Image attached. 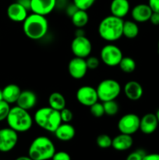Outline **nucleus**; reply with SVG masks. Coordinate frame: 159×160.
Wrapping results in <instances>:
<instances>
[{"instance_id":"nucleus-1","label":"nucleus","mask_w":159,"mask_h":160,"mask_svg":"<svg viewBox=\"0 0 159 160\" xmlns=\"http://www.w3.org/2000/svg\"><path fill=\"white\" fill-rule=\"evenodd\" d=\"M49 28L48 19L45 16L31 12L23 22V31L28 38L34 41L41 40L47 34Z\"/></svg>"},{"instance_id":"nucleus-2","label":"nucleus","mask_w":159,"mask_h":160,"mask_svg":"<svg viewBox=\"0 0 159 160\" xmlns=\"http://www.w3.org/2000/svg\"><path fill=\"white\" fill-rule=\"evenodd\" d=\"M123 19L112 14L107 16L101 20L98 25V34L106 42H116L123 37Z\"/></svg>"},{"instance_id":"nucleus-3","label":"nucleus","mask_w":159,"mask_h":160,"mask_svg":"<svg viewBox=\"0 0 159 160\" xmlns=\"http://www.w3.org/2000/svg\"><path fill=\"white\" fill-rule=\"evenodd\" d=\"M6 120L9 128L17 133H24L30 131L34 123V118L29 111L18 106L11 107Z\"/></svg>"},{"instance_id":"nucleus-4","label":"nucleus","mask_w":159,"mask_h":160,"mask_svg":"<svg viewBox=\"0 0 159 160\" xmlns=\"http://www.w3.org/2000/svg\"><path fill=\"white\" fill-rule=\"evenodd\" d=\"M33 118L39 128L50 133H54L58 127L62 123L60 111L55 110L50 106H45L37 109Z\"/></svg>"},{"instance_id":"nucleus-5","label":"nucleus","mask_w":159,"mask_h":160,"mask_svg":"<svg viewBox=\"0 0 159 160\" xmlns=\"http://www.w3.org/2000/svg\"><path fill=\"white\" fill-rule=\"evenodd\" d=\"M55 146L46 136H38L32 141L28 148V156L33 160H49L55 153Z\"/></svg>"},{"instance_id":"nucleus-6","label":"nucleus","mask_w":159,"mask_h":160,"mask_svg":"<svg viewBox=\"0 0 159 160\" xmlns=\"http://www.w3.org/2000/svg\"><path fill=\"white\" fill-rule=\"evenodd\" d=\"M98 99L102 102L115 100L122 91L121 85L115 79H104L98 84L96 88Z\"/></svg>"},{"instance_id":"nucleus-7","label":"nucleus","mask_w":159,"mask_h":160,"mask_svg":"<svg viewBox=\"0 0 159 160\" xmlns=\"http://www.w3.org/2000/svg\"><path fill=\"white\" fill-rule=\"evenodd\" d=\"M123 57L120 48L114 44H107L101 48L100 52V59L103 63L110 67L118 66Z\"/></svg>"},{"instance_id":"nucleus-8","label":"nucleus","mask_w":159,"mask_h":160,"mask_svg":"<svg viewBox=\"0 0 159 160\" xmlns=\"http://www.w3.org/2000/svg\"><path fill=\"white\" fill-rule=\"evenodd\" d=\"M70 48L74 56L86 59L91 54L92 43L86 35L75 36L71 42Z\"/></svg>"},{"instance_id":"nucleus-9","label":"nucleus","mask_w":159,"mask_h":160,"mask_svg":"<svg viewBox=\"0 0 159 160\" xmlns=\"http://www.w3.org/2000/svg\"><path fill=\"white\" fill-rule=\"evenodd\" d=\"M140 118L135 113H127L118 120V129L122 134L132 135L140 131Z\"/></svg>"},{"instance_id":"nucleus-10","label":"nucleus","mask_w":159,"mask_h":160,"mask_svg":"<svg viewBox=\"0 0 159 160\" xmlns=\"http://www.w3.org/2000/svg\"><path fill=\"white\" fill-rule=\"evenodd\" d=\"M18 133L10 128H0V152H9L12 151L18 142Z\"/></svg>"},{"instance_id":"nucleus-11","label":"nucleus","mask_w":159,"mask_h":160,"mask_svg":"<svg viewBox=\"0 0 159 160\" xmlns=\"http://www.w3.org/2000/svg\"><path fill=\"white\" fill-rule=\"evenodd\" d=\"M76 98L80 104L87 107H90L99 100L96 88L90 85L79 88L76 91Z\"/></svg>"},{"instance_id":"nucleus-12","label":"nucleus","mask_w":159,"mask_h":160,"mask_svg":"<svg viewBox=\"0 0 159 160\" xmlns=\"http://www.w3.org/2000/svg\"><path fill=\"white\" fill-rule=\"evenodd\" d=\"M86 59L80 57H74L70 59L68 64V72L70 76L76 80H80L86 76L87 73Z\"/></svg>"},{"instance_id":"nucleus-13","label":"nucleus","mask_w":159,"mask_h":160,"mask_svg":"<svg viewBox=\"0 0 159 160\" xmlns=\"http://www.w3.org/2000/svg\"><path fill=\"white\" fill-rule=\"evenodd\" d=\"M55 6L56 0H31V11L46 17L53 12Z\"/></svg>"},{"instance_id":"nucleus-14","label":"nucleus","mask_w":159,"mask_h":160,"mask_svg":"<svg viewBox=\"0 0 159 160\" xmlns=\"http://www.w3.org/2000/svg\"><path fill=\"white\" fill-rule=\"evenodd\" d=\"M130 12L132 20L137 23H145L149 21L153 11L148 4L140 3L136 5Z\"/></svg>"},{"instance_id":"nucleus-15","label":"nucleus","mask_w":159,"mask_h":160,"mask_svg":"<svg viewBox=\"0 0 159 160\" xmlns=\"http://www.w3.org/2000/svg\"><path fill=\"white\" fill-rule=\"evenodd\" d=\"M8 18L13 22L21 23L25 20L28 16V10L20 3L14 2L11 3L6 10Z\"/></svg>"},{"instance_id":"nucleus-16","label":"nucleus","mask_w":159,"mask_h":160,"mask_svg":"<svg viewBox=\"0 0 159 160\" xmlns=\"http://www.w3.org/2000/svg\"><path fill=\"white\" fill-rule=\"evenodd\" d=\"M159 123L155 113H147L140 118V131L144 134H151L157 130Z\"/></svg>"},{"instance_id":"nucleus-17","label":"nucleus","mask_w":159,"mask_h":160,"mask_svg":"<svg viewBox=\"0 0 159 160\" xmlns=\"http://www.w3.org/2000/svg\"><path fill=\"white\" fill-rule=\"evenodd\" d=\"M124 94L130 101H138L143 95V88L141 84L136 81H129L124 85Z\"/></svg>"},{"instance_id":"nucleus-18","label":"nucleus","mask_w":159,"mask_h":160,"mask_svg":"<svg viewBox=\"0 0 159 160\" xmlns=\"http://www.w3.org/2000/svg\"><path fill=\"white\" fill-rule=\"evenodd\" d=\"M37 102V95L31 90L22 91L17 102V106L29 111L36 106Z\"/></svg>"},{"instance_id":"nucleus-19","label":"nucleus","mask_w":159,"mask_h":160,"mask_svg":"<svg viewBox=\"0 0 159 160\" xmlns=\"http://www.w3.org/2000/svg\"><path fill=\"white\" fill-rule=\"evenodd\" d=\"M130 11L129 0H112L110 4L111 14L123 19Z\"/></svg>"},{"instance_id":"nucleus-20","label":"nucleus","mask_w":159,"mask_h":160,"mask_svg":"<svg viewBox=\"0 0 159 160\" xmlns=\"http://www.w3.org/2000/svg\"><path fill=\"white\" fill-rule=\"evenodd\" d=\"M56 138L61 142H69L76 135V130L70 123H62L54 132Z\"/></svg>"},{"instance_id":"nucleus-21","label":"nucleus","mask_w":159,"mask_h":160,"mask_svg":"<svg viewBox=\"0 0 159 160\" xmlns=\"http://www.w3.org/2000/svg\"><path fill=\"white\" fill-rule=\"evenodd\" d=\"M132 144H133V139L132 135L120 133L114 138H112V147L116 151L123 152L129 149L132 146Z\"/></svg>"},{"instance_id":"nucleus-22","label":"nucleus","mask_w":159,"mask_h":160,"mask_svg":"<svg viewBox=\"0 0 159 160\" xmlns=\"http://www.w3.org/2000/svg\"><path fill=\"white\" fill-rule=\"evenodd\" d=\"M21 92V89L17 84H7L2 89L3 100L10 105L17 103Z\"/></svg>"},{"instance_id":"nucleus-23","label":"nucleus","mask_w":159,"mask_h":160,"mask_svg":"<svg viewBox=\"0 0 159 160\" xmlns=\"http://www.w3.org/2000/svg\"><path fill=\"white\" fill-rule=\"evenodd\" d=\"M66 101L65 97L60 92H52L48 97V106L55 110L61 111L65 108Z\"/></svg>"},{"instance_id":"nucleus-24","label":"nucleus","mask_w":159,"mask_h":160,"mask_svg":"<svg viewBox=\"0 0 159 160\" xmlns=\"http://www.w3.org/2000/svg\"><path fill=\"white\" fill-rule=\"evenodd\" d=\"M139 27L134 20H126L123 23V36L128 39H133L138 36Z\"/></svg>"},{"instance_id":"nucleus-25","label":"nucleus","mask_w":159,"mask_h":160,"mask_svg":"<svg viewBox=\"0 0 159 160\" xmlns=\"http://www.w3.org/2000/svg\"><path fill=\"white\" fill-rule=\"evenodd\" d=\"M70 19L73 26L76 28H84L88 23L89 15L86 10L78 9Z\"/></svg>"},{"instance_id":"nucleus-26","label":"nucleus","mask_w":159,"mask_h":160,"mask_svg":"<svg viewBox=\"0 0 159 160\" xmlns=\"http://www.w3.org/2000/svg\"><path fill=\"white\" fill-rule=\"evenodd\" d=\"M120 70L126 73H131L136 70L137 64L132 58L129 56H123L122 60L118 64Z\"/></svg>"},{"instance_id":"nucleus-27","label":"nucleus","mask_w":159,"mask_h":160,"mask_svg":"<svg viewBox=\"0 0 159 160\" xmlns=\"http://www.w3.org/2000/svg\"><path fill=\"white\" fill-rule=\"evenodd\" d=\"M103 106H104V114L110 116V117H113V116L116 115L118 112V109H119L118 102L115 100L104 102Z\"/></svg>"},{"instance_id":"nucleus-28","label":"nucleus","mask_w":159,"mask_h":160,"mask_svg":"<svg viewBox=\"0 0 159 160\" xmlns=\"http://www.w3.org/2000/svg\"><path fill=\"white\" fill-rule=\"evenodd\" d=\"M96 144L101 148H108L112 147V138L108 134H100L96 138Z\"/></svg>"},{"instance_id":"nucleus-29","label":"nucleus","mask_w":159,"mask_h":160,"mask_svg":"<svg viewBox=\"0 0 159 160\" xmlns=\"http://www.w3.org/2000/svg\"><path fill=\"white\" fill-rule=\"evenodd\" d=\"M90 112L92 116H94L96 118H101L104 115V109L103 103L101 102H95L94 104L90 106Z\"/></svg>"},{"instance_id":"nucleus-30","label":"nucleus","mask_w":159,"mask_h":160,"mask_svg":"<svg viewBox=\"0 0 159 160\" xmlns=\"http://www.w3.org/2000/svg\"><path fill=\"white\" fill-rule=\"evenodd\" d=\"M95 1L96 0H73V2L79 9L87 11L93 6Z\"/></svg>"},{"instance_id":"nucleus-31","label":"nucleus","mask_w":159,"mask_h":160,"mask_svg":"<svg viewBox=\"0 0 159 160\" xmlns=\"http://www.w3.org/2000/svg\"><path fill=\"white\" fill-rule=\"evenodd\" d=\"M10 104L2 100L0 101V122L6 120L10 111Z\"/></svg>"},{"instance_id":"nucleus-32","label":"nucleus","mask_w":159,"mask_h":160,"mask_svg":"<svg viewBox=\"0 0 159 160\" xmlns=\"http://www.w3.org/2000/svg\"><path fill=\"white\" fill-rule=\"evenodd\" d=\"M86 62L88 70H96L100 65V61L101 59H98L96 56H89L88 57L86 58Z\"/></svg>"},{"instance_id":"nucleus-33","label":"nucleus","mask_w":159,"mask_h":160,"mask_svg":"<svg viewBox=\"0 0 159 160\" xmlns=\"http://www.w3.org/2000/svg\"><path fill=\"white\" fill-rule=\"evenodd\" d=\"M61 119L62 123H70L73 119V113L68 108H64L60 111Z\"/></svg>"},{"instance_id":"nucleus-34","label":"nucleus","mask_w":159,"mask_h":160,"mask_svg":"<svg viewBox=\"0 0 159 160\" xmlns=\"http://www.w3.org/2000/svg\"><path fill=\"white\" fill-rule=\"evenodd\" d=\"M146 155L144 151L141 149H138L137 151H134L132 152L129 153L126 157V160H143V156Z\"/></svg>"},{"instance_id":"nucleus-35","label":"nucleus","mask_w":159,"mask_h":160,"mask_svg":"<svg viewBox=\"0 0 159 160\" xmlns=\"http://www.w3.org/2000/svg\"><path fill=\"white\" fill-rule=\"evenodd\" d=\"M51 160H71V157L66 152L59 151L55 152L54 156L51 158Z\"/></svg>"},{"instance_id":"nucleus-36","label":"nucleus","mask_w":159,"mask_h":160,"mask_svg":"<svg viewBox=\"0 0 159 160\" xmlns=\"http://www.w3.org/2000/svg\"><path fill=\"white\" fill-rule=\"evenodd\" d=\"M78 9H79L76 7V5H75L74 3L73 2L69 3L68 6H67L66 8L65 9V14H66L69 17H70V18H71V17L73 16V14H74L75 12L78 10Z\"/></svg>"},{"instance_id":"nucleus-37","label":"nucleus","mask_w":159,"mask_h":160,"mask_svg":"<svg viewBox=\"0 0 159 160\" xmlns=\"http://www.w3.org/2000/svg\"><path fill=\"white\" fill-rule=\"evenodd\" d=\"M148 5L153 12H159V0H148Z\"/></svg>"},{"instance_id":"nucleus-38","label":"nucleus","mask_w":159,"mask_h":160,"mask_svg":"<svg viewBox=\"0 0 159 160\" xmlns=\"http://www.w3.org/2000/svg\"><path fill=\"white\" fill-rule=\"evenodd\" d=\"M149 21L154 26H158L159 25V12H153L151 16Z\"/></svg>"},{"instance_id":"nucleus-39","label":"nucleus","mask_w":159,"mask_h":160,"mask_svg":"<svg viewBox=\"0 0 159 160\" xmlns=\"http://www.w3.org/2000/svg\"><path fill=\"white\" fill-rule=\"evenodd\" d=\"M68 4V0H56L55 9H61L65 10Z\"/></svg>"},{"instance_id":"nucleus-40","label":"nucleus","mask_w":159,"mask_h":160,"mask_svg":"<svg viewBox=\"0 0 159 160\" xmlns=\"http://www.w3.org/2000/svg\"><path fill=\"white\" fill-rule=\"evenodd\" d=\"M143 160H159V153H150L143 156Z\"/></svg>"},{"instance_id":"nucleus-41","label":"nucleus","mask_w":159,"mask_h":160,"mask_svg":"<svg viewBox=\"0 0 159 160\" xmlns=\"http://www.w3.org/2000/svg\"><path fill=\"white\" fill-rule=\"evenodd\" d=\"M17 2L20 3L21 6H23V7L26 8L28 11L31 10V0H17Z\"/></svg>"},{"instance_id":"nucleus-42","label":"nucleus","mask_w":159,"mask_h":160,"mask_svg":"<svg viewBox=\"0 0 159 160\" xmlns=\"http://www.w3.org/2000/svg\"><path fill=\"white\" fill-rule=\"evenodd\" d=\"M74 34L75 36H84L85 35V31H84V28H76Z\"/></svg>"},{"instance_id":"nucleus-43","label":"nucleus","mask_w":159,"mask_h":160,"mask_svg":"<svg viewBox=\"0 0 159 160\" xmlns=\"http://www.w3.org/2000/svg\"><path fill=\"white\" fill-rule=\"evenodd\" d=\"M15 160H33L29 156H22L17 157Z\"/></svg>"},{"instance_id":"nucleus-44","label":"nucleus","mask_w":159,"mask_h":160,"mask_svg":"<svg viewBox=\"0 0 159 160\" xmlns=\"http://www.w3.org/2000/svg\"><path fill=\"white\" fill-rule=\"evenodd\" d=\"M3 100V94H2V90L0 89V101H2Z\"/></svg>"},{"instance_id":"nucleus-45","label":"nucleus","mask_w":159,"mask_h":160,"mask_svg":"<svg viewBox=\"0 0 159 160\" xmlns=\"http://www.w3.org/2000/svg\"><path fill=\"white\" fill-rule=\"evenodd\" d=\"M156 116H157V120H158V123H159V109H157V112H156Z\"/></svg>"},{"instance_id":"nucleus-46","label":"nucleus","mask_w":159,"mask_h":160,"mask_svg":"<svg viewBox=\"0 0 159 160\" xmlns=\"http://www.w3.org/2000/svg\"><path fill=\"white\" fill-rule=\"evenodd\" d=\"M157 48H158L159 50V41H158V43H157Z\"/></svg>"}]
</instances>
